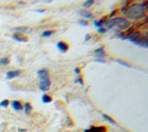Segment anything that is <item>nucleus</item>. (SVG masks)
Segmentation results:
<instances>
[{
  "mask_svg": "<svg viewBox=\"0 0 148 132\" xmlns=\"http://www.w3.org/2000/svg\"><path fill=\"white\" fill-rule=\"evenodd\" d=\"M93 24L96 26V27H97L98 28H101V24H102V23H101V22H99V21H94L93 22Z\"/></svg>",
  "mask_w": 148,
  "mask_h": 132,
  "instance_id": "412c9836",
  "label": "nucleus"
},
{
  "mask_svg": "<svg viewBox=\"0 0 148 132\" xmlns=\"http://www.w3.org/2000/svg\"><path fill=\"white\" fill-rule=\"evenodd\" d=\"M125 15L128 18L132 19H138L144 16L145 14V9H144V5H139V4H133L131 7H129L126 11H124Z\"/></svg>",
  "mask_w": 148,
  "mask_h": 132,
  "instance_id": "f257e3e1",
  "label": "nucleus"
},
{
  "mask_svg": "<svg viewBox=\"0 0 148 132\" xmlns=\"http://www.w3.org/2000/svg\"><path fill=\"white\" fill-rule=\"evenodd\" d=\"M103 25L105 26L107 30L112 28H117L121 30H124L129 28L130 23L127 19H125L123 18H115V19H112L111 20L104 22Z\"/></svg>",
  "mask_w": 148,
  "mask_h": 132,
  "instance_id": "f03ea898",
  "label": "nucleus"
},
{
  "mask_svg": "<svg viewBox=\"0 0 148 132\" xmlns=\"http://www.w3.org/2000/svg\"><path fill=\"white\" fill-rule=\"evenodd\" d=\"M93 1H92V0H88V1H86V2H85L84 4H83V7L84 8H90V6H92L93 5Z\"/></svg>",
  "mask_w": 148,
  "mask_h": 132,
  "instance_id": "f3484780",
  "label": "nucleus"
},
{
  "mask_svg": "<svg viewBox=\"0 0 148 132\" xmlns=\"http://www.w3.org/2000/svg\"><path fill=\"white\" fill-rule=\"evenodd\" d=\"M128 41L141 47H147V39L139 32H134L132 35L128 36Z\"/></svg>",
  "mask_w": 148,
  "mask_h": 132,
  "instance_id": "20e7f679",
  "label": "nucleus"
},
{
  "mask_svg": "<svg viewBox=\"0 0 148 132\" xmlns=\"http://www.w3.org/2000/svg\"><path fill=\"white\" fill-rule=\"evenodd\" d=\"M101 116L103 117H104V118H105L106 120H108V121H109L110 123H112V124H115L114 120H112V118H111V117H110L109 116H107V115H104V114H102Z\"/></svg>",
  "mask_w": 148,
  "mask_h": 132,
  "instance_id": "a211bd4d",
  "label": "nucleus"
},
{
  "mask_svg": "<svg viewBox=\"0 0 148 132\" xmlns=\"http://www.w3.org/2000/svg\"><path fill=\"white\" fill-rule=\"evenodd\" d=\"M20 75V71L18 70H14V71H9L5 73V77L8 80H11V79H14V78H16Z\"/></svg>",
  "mask_w": 148,
  "mask_h": 132,
  "instance_id": "39448f33",
  "label": "nucleus"
},
{
  "mask_svg": "<svg viewBox=\"0 0 148 132\" xmlns=\"http://www.w3.org/2000/svg\"><path fill=\"white\" fill-rule=\"evenodd\" d=\"M37 12H38V13H44L45 10H37Z\"/></svg>",
  "mask_w": 148,
  "mask_h": 132,
  "instance_id": "a878e982",
  "label": "nucleus"
},
{
  "mask_svg": "<svg viewBox=\"0 0 148 132\" xmlns=\"http://www.w3.org/2000/svg\"><path fill=\"white\" fill-rule=\"evenodd\" d=\"M31 110H32V106H31V105L29 104V103H26V105H25V112H26L27 114H28Z\"/></svg>",
  "mask_w": 148,
  "mask_h": 132,
  "instance_id": "2eb2a0df",
  "label": "nucleus"
},
{
  "mask_svg": "<svg viewBox=\"0 0 148 132\" xmlns=\"http://www.w3.org/2000/svg\"><path fill=\"white\" fill-rule=\"evenodd\" d=\"M9 62H10V60L8 58V57H4V58L0 59V65H2V66L8 65Z\"/></svg>",
  "mask_w": 148,
  "mask_h": 132,
  "instance_id": "ddd939ff",
  "label": "nucleus"
},
{
  "mask_svg": "<svg viewBox=\"0 0 148 132\" xmlns=\"http://www.w3.org/2000/svg\"><path fill=\"white\" fill-rule=\"evenodd\" d=\"M74 73H75L76 74H79V68H75V69H74Z\"/></svg>",
  "mask_w": 148,
  "mask_h": 132,
  "instance_id": "5701e85b",
  "label": "nucleus"
},
{
  "mask_svg": "<svg viewBox=\"0 0 148 132\" xmlns=\"http://www.w3.org/2000/svg\"><path fill=\"white\" fill-rule=\"evenodd\" d=\"M89 39H90V35H89V34H86V39H85V41H89Z\"/></svg>",
  "mask_w": 148,
  "mask_h": 132,
  "instance_id": "393cba45",
  "label": "nucleus"
},
{
  "mask_svg": "<svg viewBox=\"0 0 148 132\" xmlns=\"http://www.w3.org/2000/svg\"><path fill=\"white\" fill-rule=\"evenodd\" d=\"M38 76L39 78L38 83V88L42 92H46L50 87V80L49 72L47 69H41L38 72Z\"/></svg>",
  "mask_w": 148,
  "mask_h": 132,
  "instance_id": "7ed1b4c3",
  "label": "nucleus"
},
{
  "mask_svg": "<svg viewBox=\"0 0 148 132\" xmlns=\"http://www.w3.org/2000/svg\"><path fill=\"white\" fill-rule=\"evenodd\" d=\"M115 62H117V64H121V65H123V66H125V67H127V68H130V67H132V66H131V65H130L129 64H127V62H123V61L116 60V61H115Z\"/></svg>",
  "mask_w": 148,
  "mask_h": 132,
  "instance_id": "dca6fc26",
  "label": "nucleus"
},
{
  "mask_svg": "<svg viewBox=\"0 0 148 132\" xmlns=\"http://www.w3.org/2000/svg\"><path fill=\"white\" fill-rule=\"evenodd\" d=\"M84 132H106V129L104 127H92L90 129L84 130Z\"/></svg>",
  "mask_w": 148,
  "mask_h": 132,
  "instance_id": "9d476101",
  "label": "nucleus"
},
{
  "mask_svg": "<svg viewBox=\"0 0 148 132\" xmlns=\"http://www.w3.org/2000/svg\"><path fill=\"white\" fill-rule=\"evenodd\" d=\"M79 25H82V26H87L88 25V22L86 20H79Z\"/></svg>",
  "mask_w": 148,
  "mask_h": 132,
  "instance_id": "aec40b11",
  "label": "nucleus"
},
{
  "mask_svg": "<svg viewBox=\"0 0 148 132\" xmlns=\"http://www.w3.org/2000/svg\"><path fill=\"white\" fill-rule=\"evenodd\" d=\"M41 101H42V103H44V104H48V103H50L52 101V98L48 95H43L41 97Z\"/></svg>",
  "mask_w": 148,
  "mask_h": 132,
  "instance_id": "f8f14e48",
  "label": "nucleus"
},
{
  "mask_svg": "<svg viewBox=\"0 0 148 132\" xmlns=\"http://www.w3.org/2000/svg\"><path fill=\"white\" fill-rule=\"evenodd\" d=\"M94 56L96 57L97 59H102L103 57L105 56V50H104V48L103 47H101L97 50H94Z\"/></svg>",
  "mask_w": 148,
  "mask_h": 132,
  "instance_id": "0eeeda50",
  "label": "nucleus"
},
{
  "mask_svg": "<svg viewBox=\"0 0 148 132\" xmlns=\"http://www.w3.org/2000/svg\"><path fill=\"white\" fill-rule=\"evenodd\" d=\"M77 81H78L79 84H81L82 85H83V82H82V78H78V79H77Z\"/></svg>",
  "mask_w": 148,
  "mask_h": 132,
  "instance_id": "b1692460",
  "label": "nucleus"
},
{
  "mask_svg": "<svg viewBox=\"0 0 148 132\" xmlns=\"http://www.w3.org/2000/svg\"><path fill=\"white\" fill-rule=\"evenodd\" d=\"M107 31V30H105V28H98V32L99 33H105Z\"/></svg>",
  "mask_w": 148,
  "mask_h": 132,
  "instance_id": "4be33fe9",
  "label": "nucleus"
},
{
  "mask_svg": "<svg viewBox=\"0 0 148 132\" xmlns=\"http://www.w3.org/2000/svg\"><path fill=\"white\" fill-rule=\"evenodd\" d=\"M8 105H9V101L7 100V99H5V100H3L1 103H0V106H1V107H7Z\"/></svg>",
  "mask_w": 148,
  "mask_h": 132,
  "instance_id": "6ab92c4d",
  "label": "nucleus"
},
{
  "mask_svg": "<svg viewBox=\"0 0 148 132\" xmlns=\"http://www.w3.org/2000/svg\"><path fill=\"white\" fill-rule=\"evenodd\" d=\"M11 106H12V108L16 111L22 110V108H23V107H22L21 103L19 101H12V102H11Z\"/></svg>",
  "mask_w": 148,
  "mask_h": 132,
  "instance_id": "9b49d317",
  "label": "nucleus"
},
{
  "mask_svg": "<svg viewBox=\"0 0 148 132\" xmlns=\"http://www.w3.org/2000/svg\"><path fill=\"white\" fill-rule=\"evenodd\" d=\"M54 33H55L54 30H45V31L41 34V36H42L43 38H49V37H50L51 35H53Z\"/></svg>",
  "mask_w": 148,
  "mask_h": 132,
  "instance_id": "4468645a",
  "label": "nucleus"
},
{
  "mask_svg": "<svg viewBox=\"0 0 148 132\" xmlns=\"http://www.w3.org/2000/svg\"><path fill=\"white\" fill-rule=\"evenodd\" d=\"M57 48H58L61 53H66L69 50V45L64 41H59L57 43Z\"/></svg>",
  "mask_w": 148,
  "mask_h": 132,
  "instance_id": "6e6552de",
  "label": "nucleus"
},
{
  "mask_svg": "<svg viewBox=\"0 0 148 132\" xmlns=\"http://www.w3.org/2000/svg\"><path fill=\"white\" fill-rule=\"evenodd\" d=\"M78 13H79V16H82V18H84V19H92V14L88 10L82 9V10H79Z\"/></svg>",
  "mask_w": 148,
  "mask_h": 132,
  "instance_id": "1a4fd4ad",
  "label": "nucleus"
},
{
  "mask_svg": "<svg viewBox=\"0 0 148 132\" xmlns=\"http://www.w3.org/2000/svg\"><path fill=\"white\" fill-rule=\"evenodd\" d=\"M12 38L15 39L16 41H18V42H27L28 39L27 37H25L24 35H22L21 33H16L14 34V35L12 36Z\"/></svg>",
  "mask_w": 148,
  "mask_h": 132,
  "instance_id": "423d86ee",
  "label": "nucleus"
}]
</instances>
